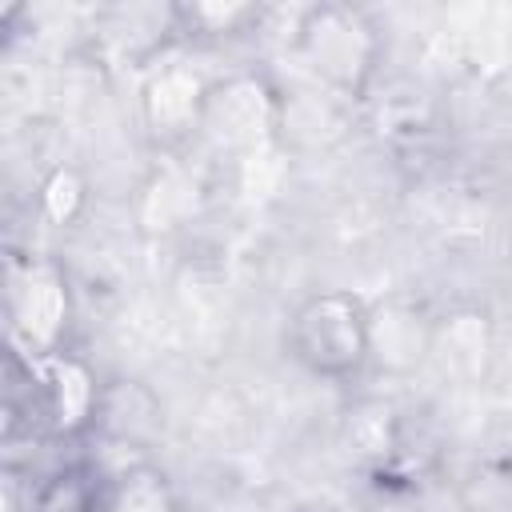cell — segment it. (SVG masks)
Listing matches in <instances>:
<instances>
[{"instance_id":"9","label":"cell","mask_w":512,"mask_h":512,"mask_svg":"<svg viewBox=\"0 0 512 512\" xmlns=\"http://www.w3.org/2000/svg\"><path fill=\"white\" fill-rule=\"evenodd\" d=\"M492 360V320L476 308L452 312V316H436V344H432V360L452 376H476L484 372V364Z\"/></svg>"},{"instance_id":"4","label":"cell","mask_w":512,"mask_h":512,"mask_svg":"<svg viewBox=\"0 0 512 512\" xmlns=\"http://www.w3.org/2000/svg\"><path fill=\"white\" fill-rule=\"evenodd\" d=\"M28 372H32V408H36V420L52 436L76 440V436H88L96 428L104 384L96 380V372L80 356H72L68 348L64 352H52V356H36L28 364Z\"/></svg>"},{"instance_id":"1","label":"cell","mask_w":512,"mask_h":512,"mask_svg":"<svg viewBox=\"0 0 512 512\" xmlns=\"http://www.w3.org/2000/svg\"><path fill=\"white\" fill-rule=\"evenodd\" d=\"M292 48L324 92L364 100L384 60V32L356 4H312L296 20Z\"/></svg>"},{"instance_id":"13","label":"cell","mask_w":512,"mask_h":512,"mask_svg":"<svg viewBox=\"0 0 512 512\" xmlns=\"http://www.w3.org/2000/svg\"><path fill=\"white\" fill-rule=\"evenodd\" d=\"M456 512H512V456H480L456 476Z\"/></svg>"},{"instance_id":"12","label":"cell","mask_w":512,"mask_h":512,"mask_svg":"<svg viewBox=\"0 0 512 512\" xmlns=\"http://www.w3.org/2000/svg\"><path fill=\"white\" fill-rule=\"evenodd\" d=\"M344 440L352 444V452L368 464H388L400 448V420H396V408L376 400V396H364L356 400L348 412H344Z\"/></svg>"},{"instance_id":"7","label":"cell","mask_w":512,"mask_h":512,"mask_svg":"<svg viewBox=\"0 0 512 512\" xmlns=\"http://www.w3.org/2000/svg\"><path fill=\"white\" fill-rule=\"evenodd\" d=\"M436 316L416 300H384L372 308V344L368 368L384 376H416L432 360Z\"/></svg>"},{"instance_id":"11","label":"cell","mask_w":512,"mask_h":512,"mask_svg":"<svg viewBox=\"0 0 512 512\" xmlns=\"http://www.w3.org/2000/svg\"><path fill=\"white\" fill-rule=\"evenodd\" d=\"M108 476L96 464H68L40 480L32 492V512H104Z\"/></svg>"},{"instance_id":"15","label":"cell","mask_w":512,"mask_h":512,"mask_svg":"<svg viewBox=\"0 0 512 512\" xmlns=\"http://www.w3.org/2000/svg\"><path fill=\"white\" fill-rule=\"evenodd\" d=\"M88 208V180L76 172V168H52L40 184V212L52 220V224H72L80 212Z\"/></svg>"},{"instance_id":"10","label":"cell","mask_w":512,"mask_h":512,"mask_svg":"<svg viewBox=\"0 0 512 512\" xmlns=\"http://www.w3.org/2000/svg\"><path fill=\"white\" fill-rule=\"evenodd\" d=\"M260 20H264L260 4H220V0L172 4L176 40H192V44H224V40L248 36L260 28Z\"/></svg>"},{"instance_id":"5","label":"cell","mask_w":512,"mask_h":512,"mask_svg":"<svg viewBox=\"0 0 512 512\" xmlns=\"http://www.w3.org/2000/svg\"><path fill=\"white\" fill-rule=\"evenodd\" d=\"M280 128H284V100L268 80L252 72H236L212 84L200 136L212 140L216 148H260Z\"/></svg>"},{"instance_id":"8","label":"cell","mask_w":512,"mask_h":512,"mask_svg":"<svg viewBox=\"0 0 512 512\" xmlns=\"http://www.w3.org/2000/svg\"><path fill=\"white\" fill-rule=\"evenodd\" d=\"M164 428L160 404L136 384V380H116L104 384V400H100V416H96V436H104V444L112 448H132L144 452Z\"/></svg>"},{"instance_id":"14","label":"cell","mask_w":512,"mask_h":512,"mask_svg":"<svg viewBox=\"0 0 512 512\" xmlns=\"http://www.w3.org/2000/svg\"><path fill=\"white\" fill-rule=\"evenodd\" d=\"M104 512H176V504H172L168 480L152 464H140V468L108 480Z\"/></svg>"},{"instance_id":"6","label":"cell","mask_w":512,"mask_h":512,"mask_svg":"<svg viewBox=\"0 0 512 512\" xmlns=\"http://www.w3.org/2000/svg\"><path fill=\"white\" fill-rule=\"evenodd\" d=\"M212 84L216 80L204 76L192 60L156 64L144 80V92H140V112H144L152 140L164 148H184V144L200 140Z\"/></svg>"},{"instance_id":"2","label":"cell","mask_w":512,"mask_h":512,"mask_svg":"<svg viewBox=\"0 0 512 512\" xmlns=\"http://www.w3.org/2000/svg\"><path fill=\"white\" fill-rule=\"evenodd\" d=\"M372 308L344 288L304 296L284 328L288 356L320 380H352L368 368Z\"/></svg>"},{"instance_id":"3","label":"cell","mask_w":512,"mask_h":512,"mask_svg":"<svg viewBox=\"0 0 512 512\" xmlns=\"http://www.w3.org/2000/svg\"><path fill=\"white\" fill-rule=\"evenodd\" d=\"M72 288L56 260L48 256H20L8 264L4 276V316L12 340L36 360L64 352L72 332Z\"/></svg>"}]
</instances>
